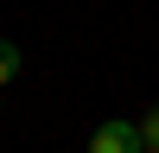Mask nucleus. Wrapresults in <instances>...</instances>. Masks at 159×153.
<instances>
[{"mask_svg": "<svg viewBox=\"0 0 159 153\" xmlns=\"http://www.w3.org/2000/svg\"><path fill=\"white\" fill-rule=\"evenodd\" d=\"M89 153H147V140H140V121H102L96 134H89Z\"/></svg>", "mask_w": 159, "mask_h": 153, "instance_id": "1", "label": "nucleus"}, {"mask_svg": "<svg viewBox=\"0 0 159 153\" xmlns=\"http://www.w3.org/2000/svg\"><path fill=\"white\" fill-rule=\"evenodd\" d=\"M19 45H13V38H0V89H13V76H19Z\"/></svg>", "mask_w": 159, "mask_h": 153, "instance_id": "2", "label": "nucleus"}, {"mask_svg": "<svg viewBox=\"0 0 159 153\" xmlns=\"http://www.w3.org/2000/svg\"><path fill=\"white\" fill-rule=\"evenodd\" d=\"M140 140H147V147H159V102L140 115Z\"/></svg>", "mask_w": 159, "mask_h": 153, "instance_id": "3", "label": "nucleus"}, {"mask_svg": "<svg viewBox=\"0 0 159 153\" xmlns=\"http://www.w3.org/2000/svg\"><path fill=\"white\" fill-rule=\"evenodd\" d=\"M147 153H159V147H147Z\"/></svg>", "mask_w": 159, "mask_h": 153, "instance_id": "4", "label": "nucleus"}]
</instances>
